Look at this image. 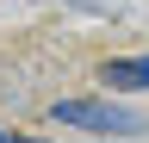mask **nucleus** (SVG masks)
<instances>
[{"label": "nucleus", "instance_id": "nucleus-3", "mask_svg": "<svg viewBox=\"0 0 149 143\" xmlns=\"http://www.w3.org/2000/svg\"><path fill=\"white\" fill-rule=\"evenodd\" d=\"M0 143H6V131H0Z\"/></svg>", "mask_w": 149, "mask_h": 143}, {"label": "nucleus", "instance_id": "nucleus-2", "mask_svg": "<svg viewBox=\"0 0 149 143\" xmlns=\"http://www.w3.org/2000/svg\"><path fill=\"white\" fill-rule=\"evenodd\" d=\"M100 81H106V87H137V93H149V56H118V62H106Z\"/></svg>", "mask_w": 149, "mask_h": 143}, {"label": "nucleus", "instance_id": "nucleus-1", "mask_svg": "<svg viewBox=\"0 0 149 143\" xmlns=\"http://www.w3.org/2000/svg\"><path fill=\"white\" fill-rule=\"evenodd\" d=\"M50 118L68 124V131H118V137L143 131V118L130 112V106H112V100H56Z\"/></svg>", "mask_w": 149, "mask_h": 143}]
</instances>
